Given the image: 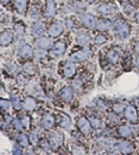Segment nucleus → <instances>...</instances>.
Returning a JSON list of instances; mask_svg holds the SVG:
<instances>
[{"label":"nucleus","instance_id":"aec40b11","mask_svg":"<svg viewBox=\"0 0 139 155\" xmlns=\"http://www.w3.org/2000/svg\"><path fill=\"white\" fill-rule=\"evenodd\" d=\"M16 8L20 14H23L26 8V0H15Z\"/></svg>","mask_w":139,"mask_h":155},{"label":"nucleus","instance_id":"4c0bfd02","mask_svg":"<svg viewBox=\"0 0 139 155\" xmlns=\"http://www.w3.org/2000/svg\"><path fill=\"white\" fill-rule=\"evenodd\" d=\"M136 65H137V67L139 68V58L137 59V61H136Z\"/></svg>","mask_w":139,"mask_h":155},{"label":"nucleus","instance_id":"423d86ee","mask_svg":"<svg viewBox=\"0 0 139 155\" xmlns=\"http://www.w3.org/2000/svg\"><path fill=\"white\" fill-rule=\"evenodd\" d=\"M66 50V44L64 42H57L56 45L54 46V49H52V52L56 56H60L65 52Z\"/></svg>","mask_w":139,"mask_h":155},{"label":"nucleus","instance_id":"c756f323","mask_svg":"<svg viewBox=\"0 0 139 155\" xmlns=\"http://www.w3.org/2000/svg\"><path fill=\"white\" fill-rule=\"evenodd\" d=\"M11 106V103L6 100H0V108H4V109H9Z\"/></svg>","mask_w":139,"mask_h":155},{"label":"nucleus","instance_id":"ddd939ff","mask_svg":"<svg viewBox=\"0 0 139 155\" xmlns=\"http://www.w3.org/2000/svg\"><path fill=\"white\" fill-rule=\"evenodd\" d=\"M60 95H61V97L64 100L69 101V100L72 98V91H71L70 87H64V89L60 92Z\"/></svg>","mask_w":139,"mask_h":155},{"label":"nucleus","instance_id":"c85d7f7f","mask_svg":"<svg viewBox=\"0 0 139 155\" xmlns=\"http://www.w3.org/2000/svg\"><path fill=\"white\" fill-rule=\"evenodd\" d=\"M15 31L17 33H19V35H21V33L24 32V26H23L21 23H17L15 25Z\"/></svg>","mask_w":139,"mask_h":155},{"label":"nucleus","instance_id":"9b49d317","mask_svg":"<svg viewBox=\"0 0 139 155\" xmlns=\"http://www.w3.org/2000/svg\"><path fill=\"white\" fill-rule=\"evenodd\" d=\"M36 106V101L35 99H33L32 97H27L25 98L24 102H23V107L26 109V110H33Z\"/></svg>","mask_w":139,"mask_h":155},{"label":"nucleus","instance_id":"6ab92c4d","mask_svg":"<svg viewBox=\"0 0 139 155\" xmlns=\"http://www.w3.org/2000/svg\"><path fill=\"white\" fill-rule=\"evenodd\" d=\"M118 133H119V135H121L123 137H128L132 134V129L129 126H121L118 129Z\"/></svg>","mask_w":139,"mask_h":155},{"label":"nucleus","instance_id":"4468645a","mask_svg":"<svg viewBox=\"0 0 139 155\" xmlns=\"http://www.w3.org/2000/svg\"><path fill=\"white\" fill-rule=\"evenodd\" d=\"M12 39H13V37H12L11 33L8 32V31L3 32L1 35H0V44L1 45H8L12 42Z\"/></svg>","mask_w":139,"mask_h":155},{"label":"nucleus","instance_id":"f704fd0d","mask_svg":"<svg viewBox=\"0 0 139 155\" xmlns=\"http://www.w3.org/2000/svg\"><path fill=\"white\" fill-rule=\"evenodd\" d=\"M135 52L139 55V42H137L135 44Z\"/></svg>","mask_w":139,"mask_h":155},{"label":"nucleus","instance_id":"dca6fc26","mask_svg":"<svg viewBox=\"0 0 139 155\" xmlns=\"http://www.w3.org/2000/svg\"><path fill=\"white\" fill-rule=\"evenodd\" d=\"M38 46L41 47L43 49H47L50 47V45H51V41L48 39V38H41V39L38 40Z\"/></svg>","mask_w":139,"mask_h":155},{"label":"nucleus","instance_id":"c9c22d12","mask_svg":"<svg viewBox=\"0 0 139 155\" xmlns=\"http://www.w3.org/2000/svg\"><path fill=\"white\" fill-rule=\"evenodd\" d=\"M135 20L137 21V22L139 23V13L136 14V16H135Z\"/></svg>","mask_w":139,"mask_h":155},{"label":"nucleus","instance_id":"a878e982","mask_svg":"<svg viewBox=\"0 0 139 155\" xmlns=\"http://www.w3.org/2000/svg\"><path fill=\"white\" fill-rule=\"evenodd\" d=\"M90 122H91V126H93L94 128H97L100 124V120L95 116H90Z\"/></svg>","mask_w":139,"mask_h":155},{"label":"nucleus","instance_id":"2eb2a0df","mask_svg":"<svg viewBox=\"0 0 139 155\" xmlns=\"http://www.w3.org/2000/svg\"><path fill=\"white\" fill-rule=\"evenodd\" d=\"M82 21L84 24L88 26V27H93L94 26V19H93V17L91 15L86 14V15L82 16Z\"/></svg>","mask_w":139,"mask_h":155},{"label":"nucleus","instance_id":"39448f33","mask_svg":"<svg viewBox=\"0 0 139 155\" xmlns=\"http://www.w3.org/2000/svg\"><path fill=\"white\" fill-rule=\"evenodd\" d=\"M118 149H119V151H120L121 153H123V154H130V153H132V152H133L134 147H133V145H132L131 143L123 142V143H120V144H119Z\"/></svg>","mask_w":139,"mask_h":155},{"label":"nucleus","instance_id":"7ed1b4c3","mask_svg":"<svg viewBox=\"0 0 139 155\" xmlns=\"http://www.w3.org/2000/svg\"><path fill=\"white\" fill-rule=\"evenodd\" d=\"M117 11V6L111 3H105L102 4L100 6H98V12L104 15H110V14H113Z\"/></svg>","mask_w":139,"mask_h":155},{"label":"nucleus","instance_id":"7c9ffc66","mask_svg":"<svg viewBox=\"0 0 139 155\" xmlns=\"http://www.w3.org/2000/svg\"><path fill=\"white\" fill-rule=\"evenodd\" d=\"M21 123H22V125L24 126V127L28 128L30 127V118H27V117H23L22 118V121H21Z\"/></svg>","mask_w":139,"mask_h":155},{"label":"nucleus","instance_id":"4be33fe9","mask_svg":"<svg viewBox=\"0 0 139 155\" xmlns=\"http://www.w3.org/2000/svg\"><path fill=\"white\" fill-rule=\"evenodd\" d=\"M74 72H75V67L72 64H67L65 70H64V74H65L66 77H72Z\"/></svg>","mask_w":139,"mask_h":155},{"label":"nucleus","instance_id":"5701e85b","mask_svg":"<svg viewBox=\"0 0 139 155\" xmlns=\"http://www.w3.org/2000/svg\"><path fill=\"white\" fill-rule=\"evenodd\" d=\"M78 43H81V44H83V45L88 44L90 41L89 35L86 32H80L78 35Z\"/></svg>","mask_w":139,"mask_h":155},{"label":"nucleus","instance_id":"f3484780","mask_svg":"<svg viewBox=\"0 0 139 155\" xmlns=\"http://www.w3.org/2000/svg\"><path fill=\"white\" fill-rule=\"evenodd\" d=\"M108 59L110 61V63L112 64H116L119 59V53L116 50H111L108 54Z\"/></svg>","mask_w":139,"mask_h":155},{"label":"nucleus","instance_id":"e433bc0d","mask_svg":"<svg viewBox=\"0 0 139 155\" xmlns=\"http://www.w3.org/2000/svg\"><path fill=\"white\" fill-rule=\"evenodd\" d=\"M1 2L3 4H5V3H8V2H9V0H1Z\"/></svg>","mask_w":139,"mask_h":155},{"label":"nucleus","instance_id":"1a4fd4ad","mask_svg":"<svg viewBox=\"0 0 139 155\" xmlns=\"http://www.w3.org/2000/svg\"><path fill=\"white\" fill-rule=\"evenodd\" d=\"M88 58V52L87 51H80L74 53L72 56H71V59L73 61H83L85 59Z\"/></svg>","mask_w":139,"mask_h":155},{"label":"nucleus","instance_id":"f257e3e1","mask_svg":"<svg viewBox=\"0 0 139 155\" xmlns=\"http://www.w3.org/2000/svg\"><path fill=\"white\" fill-rule=\"evenodd\" d=\"M114 31L115 35L119 38V39H126L128 35H130V25L128 23L123 22L121 20H118L115 22L114 24Z\"/></svg>","mask_w":139,"mask_h":155},{"label":"nucleus","instance_id":"a211bd4d","mask_svg":"<svg viewBox=\"0 0 139 155\" xmlns=\"http://www.w3.org/2000/svg\"><path fill=\"white\" fill-rule=\"evenodd\" d=\"M20 54H21V56H23V57L32 56V54H33L32 47H30V45H24V46H23L20 50Z\"/></svg>","mask_w":139,"mask_h":155},{"label":"nucleus","instance_id":"bb28decb","mask_svg":"<svg viewBox=\"0 0 139 155\" xmlns=\"http://www.w3.org/2000/svg\"><path fill=\"white\" fill-rule=\"evenodd\" d=\"M113 110L115 111V114H120L124 110V105L123 103H115L113 106Z\"/></svg>","mask_w":139,"mask_h":155},{"label":"nucleus","instance_id":"412c9836","mask_svg":"<svg viewBox=\"0 0 139 155\" xmlns=\"http://www.w3.org/2000/svg\"><path fill=\"white\" fill-rule=\"evenodd\" d=\"M59 123H60V125H61L62 127L67 128V129H68V128L71 126V121H70V119H69V117H68V116H66V114H63V116H62V118L60 119Z\"/></svg>","mask_w":139,"mask_h":155},{"label":"nucleus","instance_id":"cd10ccee","mask_svg":"<svg viewBox=\"0 0 139 155\" xmlns=\"http://www.w3.org/2000/svg\"><path fill=\"white\" fill-rule=\"evenodd\" d=\"M18 143L21 145V146H27V145H28V140H27V137H26L25 135L20 134L18 137Z\"/></svg>","mask_w":139,"mask_h":155},{"label":"nucleus","instance_id":"20e7f679","mask_svg":"<svg viewBox=\"0 0 139 155\" xmlns=\"http://www.w3.org/2000/svg\"><path fill=\"white\" fill-rule=\"evenodd\" d=\"M78 125L80 130L82 131L84 134H89L90 129H91V125L85 118H81L78 122Z\"/></svg>","mask_w":139,"mask_h":155},{"label":"nucleus","instance_id":"72a5a7b5","mask_svg":"<svg viewBox=\"0 0 139 155\" xmlns=\"http://www.w3.org/2000/svg\"><path fill=\"white\" fill-rule=\"evenodd\" d=\"M81 85H82V83H81V81H78V80H76L75 82H74V87H75V90H80Z\"/></svg>","mask_w":139,"mask_h":155},{"label":"nucleus","instance_id":"6e6552de","mask_svg":"<svg viewBox=\"0 0 139 155\" xmlns=\"http://www.w3.org/2000/svg\"><path fill=\"white\" fill-rule=\"evenodd\" d=\"M54 14H56V2L54 0H48L47 1V8H46V16L54 17Z\"/></svg>","mask_w":139,"mask_h":155},{"label":"nucleus","instance_id":"f03ea898","mask_svg":"<svg viewBox=\"0 0 139 155\" xmlns=\"http://www.w3.org/2000/svg\"><path fill=\"white\" fill-rule=\"evenodd\" d=\"M124 117L130 121L131 123H137L138 122V114L137 110L133 105L127 106L126 110H124Z\"/></svg>","mask_w":139,"mask_h":155},{"label":"nucleus","instance_id":"0eeeda50","mask_svg":"<svg viewBox=\"0 0 139 155\" xmlns=\"http://www.w3.org/2000/svg\"><path fill=\"white\" fill-rule=\"evenodd\" d=\"M62 31H63V27L61 24H57V23L52 24L48 29V33L51 37H57L59 35H61Z\"/></svg>","mask_w":139,"mask_h":155},{"label":"nucleus","instance_id":"b1692460","mask_svg":"<svg viewBox=\"0 0 139 155\" xmlns=\"http://www.w3.org/2000/svg\"><path fill=\"white\" fill-rule=\"evenodd\" d=\"M111 26V22L107 19H103L100 20L99 22L97 23V27L98 29H102V30H105V29H108V28Z\"/></svg>","mask_w":139,"mask_h":155},{"label":"nucleus","instance_id":"393cba45","mask_svg":"<svg viewBox=\"0 0 139 155\" xmlns=\"http://www.w3.org/2000/svg\"><path fill=\"white\" fill-rule=\"evenodd\" d=\"M32 31L35 35H40L43 32V26L40 24V23H36V24L33 25Z\"/></svg>","mask_w":139,"mask_h":155},{"label":"nucleus","instance_id":"473e14b6","mask_svg":"<svg viewBox=\"0 0 139 155\" xmlns=\"http://www.w3.org/2000/svg\"><path fill=\"white\" fill-rule=\"evenodd\" d=\"M14 105H15V108H17V109L21 108V105H20V103H19L18 98H15V97H14Z\"/></svg>","mask_w":139,"mask_h":155},{"label":"nucleus","instance_id":"58836bf2","mask_svg":"<svg viewBox=\"0 0 139 155\" xmlns=\"http://www.w3.org/2000/svg\"><path fill=\"white\" fill-rule=\"evenodd\" d=\"M87 1H89V2H91V1H93V0H87Z\"/></svg>","mask_w":139,"mask_h":155},{"label":"nucleus","instance_id":"f8f14e48","mask_svg":"<svg viewBox=\"0 0 139 155\" xmlns=\"http://www.w3.org/2000/svg\"><path fill=\"white\" fill-rule=\"evenodd\" d=\"M63 140V137H62L61 133H54V134L50 137V143H51L52 146H59L60 144Z\"/></svg>","mask_w":139,"mask_h":155},{"label":"nucleus","instance_id":"2f4dec72","mask_svg":"<svg viewBox=\"0 0 139 155\" xmlns=\"http://www.w3.org/2000/svg\"><path fill=\"white\" fill-rule=\"evenodd\" d=\"M95 42H96V44H102V43L106 42V38H104V35H97Z\"/></svg>","mask_w":139,"mask_h":155},{"label":"nucleus","instance_id":"9d476101","mask_svg":"<svg viewBox=\"0 0 139 155\" xmlns=\"http://www.w3.org/2000/svg\"><path fill=\"white\" fill-rule=\"evenodd\" d=\"M42 123H43V126H44L45 128H51L52 125H54V117H52L51 114H45V116L43 117Z\"/></svg>","mask_w":139,"mask_h":155}]
</instances>
